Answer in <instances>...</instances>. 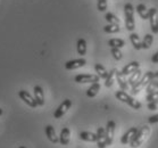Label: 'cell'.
I'll return each mask as SVG.
<instances>
[{"mask_svg":"<svg viewBox=\"0 0 158 148\" xmlns=\"http://www.w3.org/2000/svg\"><path fill=\"white\" fill-rule=\"evenodd\" d=\"M149 132H150L149 126H147V125L142 126L141 129L138 130V132L135 133V136H134V138L132 139V141L130 142V146L132 148L140 147L141 145H142V142H143V141L147 139L148 136H149Z\"/></svg>","mask_w":158,"mask_h":148,"instance_id":"6da1fadb","label":"cell"},{"mask_svg":"<svg viewBox=\"0 0 158 148\" xmlns=\"http://www.w3.org/2000/svg\"><path fill=\"white\" fill-rule=\"evenodd\" d=\"M151 80H154V72H147L144 73V75H142L139 82H137L132 88H131V94L132 95H138L143 88L148 86V83L150 82Z\"/></svg>","mask_w":158,"mask_h":148,"instance_id":"7a4b0ae2","label":"cell"},{"mask_svg":"<svg viewBox=\"0 0 158 148\" xmlns=\"http://www.w3.org/2000/svg\"><path fill=\"white\" fill-rule=\"evenodd\" d=\"M116 98L118 99V100H121L122 103H125V104H127L129 106H131L133 109H140L141 108V104L139 103L138 100H135L133 97H131L129 94H126L124 90H118L116 91L115 94Z\"/></svg>","mask_w":158,"mask_h":148,"instance_id":"3957f363","label":"cell"},{"mask_svg":"<svg viewBox=\"0 0 158 148\" xmlns=\"http://www.w3.org/2000/svg\"><path fill=\"white\" fill-rule=\"evenodd\" d=\"M124 13H125V26L127 31L132 32L135 29V22H134V8L132 4H125L124 6Z\"/></svg>","mask_w":158,"mask_h":148,"instance_id":"277c9868","label":"cell"},{"mask_svg":"<svg viewBox=\"0 0 158 148\" xmlns=\"http://www.w3.org/2000/svg\"><path fill=\"white\" fill-rule=\"evenodd\" d=\"M71 106H72V100H71V99H65V100L58 106V108L55 111L54 117L55 119H61V117L67 113V111L71 108Z\"/></svg>","mask_w":158,"mask_h":148,"instance_id":"5b68a950","label":"cell"},{"mask_svg":"<svg viewBox=\"0 0 158 148\" xmlns=\"http://www.w3.org/2000/svg\"><path fill=\"white\" fill-rule=\"evenodd\" d=\"M100 78L97 74H77L74 78L76 83H96L99 82Z\"/></svg>","mask_w":158,"mask_h":148,"instance_id":"8992f818","label":"cell"},{"mask_svg":"<svg viewBox=\"0 0 158 148\" xmlns=\"http://www.w3.org/2000/svg\"><path fill=\"white\" fill-rule=\"evenodd\" d=\"M18 97L21 98L22 100L24 101L27 106H30V107H32V108H35V107H38V103H36L35 98L32 97V96H31L27 91H25V90L18 91Z\"/></svg>","mask_w":158,"mask_h":148,"instance_id":"52a82bcc","label":"cell"},{"mask_svg":"<svg viewBox=\"0 0 158 148\" xmlns=\"http://www.w3.org/2000/svg\"><path fill=\"white\" fill-rule=\"evenodd\" d=\"M149 23H150V27L152 33L157 34L158 33V16H157V9L156 8H150L149 9Z\"/></svg>","mask_w":158,"mask_h":148,"instance_id":"ba28073f","label":"cell"},{"mask_svg":"<svg viewBox=\"0 0 158 148\" xmlns=\"http://www.w3.org/2000/svg\"><path fill=\"white\" fill-rule=\"evenodd\" d=\"M115 128H116V124L114 121H108L107 126L105 128L106 129V140H107L108 146L113 144L114 134H115Z\"/></svg>","mask_w":158,"mask_h":148,"instance_id":"9c48e42d","label":"cell"},{"mask_svg":"<svg viewBox=\"0 0 158 148\" xmlns=\"http://www.w3.org/2000/svg\"><path fill=\"white\" fill-rule=\"evenodd\" d=\"M97 137H98V140H97L98 148H106L107 147L108 144H107V140H106V129H105V128H102V126L98 128Z\"/></svg>","mask_w":158,"mask_h":148,"instance_id":"30bf717a","label":"cell"},{"mask_svg":"<svg viewBox=\"0 0 158 148\" xmlns=\"http://www.w3.org/2000/svg\"><path fill=\"white\" fill-rule=\"evenodd\" d=\"M85 64H86V61L84 59V58L72 59V61H66V64H65V69L66 70H76V69H80V67H83Z\"/></svg>","mask_w":158,"mask_h":148,"instance_id":"8fae6325","label":"cell"},{"mask_svg":"<svg viewBox=\"0 0 158 148\" xmlns=\"http://www.w3.org/2000/svg\"><path fill=\"white\" fill-rule=\"evenodd\" d=\"M139 69H140V63L139 61H131V63H129L127 65H125L123 67L122 73L125 76H127L130 74H132L133 72H135Z\"/></svg>","mask_w":158,"mask_h":148,"instance_id":"7c38bea8","label":"cell"},{"mask_svg":"<svg viewBox=\"0 0 158 148\" xmlns=\"http://www.w3.org/2000/svg\"><path fill=\"white\" fill-rule=\"evenodd\" d=\"M138 128H135V126H132L131 129H130L127 132H126L124 136H123L122 138H121V142H122L123 145H126V144H130L131 141H132V139L134 138V136H135V133L138 132Z\"/></svg>","mask_w":158,"mask_h":148,"instance_id":"4fadbf2b","label":"cell"},{"mask_svg":"<svg viewBox=\"0 0 158 148\" xmlns=\"http://www.w3.org/2000/svg\"><path fill=\"white\" fill-rule=\"evenodd\" d=\"M71 140V130L69 128H63L60 131V136H59V142L63 146H67Z\"/></svg>","mask_w":158,"mask_h":148,"instance_id":"5bb4252c","label":"cell"},{"mask_svg":"<svg viewBox=\"0 0 158 148\" xmlns=\"http://www.w3.org/2000/svg\"><path fill=\"white\" fill-rule=\"evenodd\" d=\"M34 98H35L38 106H43L44 105V94H43V89L40 86H35L34 89Z\"/></svg>","mask_w":158,"mask_h":148,"instance_id":"9a60e30c","label":"cell"},{"mask_svg":"<svg viewBox=\"0 0 158 148\" xmlns=\"http://www.w3.org/2000/svg\"><path fill=\"white\" fill-rule=\"evenodd\" d=\"M116 81H117V83H118V86L119 88L122 89V90H129L130 86H129V83H127V80L125 79V75L123 74L122 72H118L117 71V73H116Z\"/></svg>","mask_w":158,"mask_h":148,"instance_id":"2e32d148","label":"cell"},{"mask_svg":"<svg viewBox=\"0 0 158 148\" xmlns=\"http://www.w3.org/2000/svg\"><path fill=\"white\" fill-rule=\"evenodd\" d=\"M46 136L49 139V141H51L52 144H57L59 142V137H57L55 128L52 125H47L46 126Z\"/></svg>","mask_w":158,"mask_h":148,"instance_id":"e0dca14e","label":"cell"},{"mask_svg":"<svg viewBox=\"0 0 158 148\" xmlns=\"http://www.w3.org/2000/svg\"><path fill=\"white\" fill-rule=\"evenodd\" d=\"M80 139L84 141H89V142H97L98 137L97 133H92V132H89V131H82L80 133Z\"/></svg>","mask_w":158,"mask_h":148,"instance_id":"ac0fdd59","label":"cell"},{"mask_svg":"<svg viewBox=\"0 0 158 148\" xmlns=\"http://www.w3.org/2000/svg\"><path fill=\"white\" fill-rule=\"evenodd\" d=\"M142 78V72L140 71V69L137 70L135 72H133L132 74H130L129 75V79H127V83H129V86L131 88L137 82H139V80Z\"/></svg>","mask_w":158,"mask_h":148,"instance_id":"d6986e66","label":"cell"},{"mask_svg":"<svg viewBox=\"0 0 158 148\" xmlns=\"http://www.w3.org/2000/svg\"><path fill=\"white\" fill-rule=\"evenodd\" d=\"M130 41H131L132 46L134 47V49H137V50L142 49V41H140V38H139L137 33L132 32L130 34Z\"/></svg>","mask_w":158,"mask_h":148,"instance_id":"ffe728a7","label":"cell"},{"mask_svg":"<svg viewBox=\"0 0 158 148\" xmlns=\"http://www.w3.org/2000/svg\"><path fill=\"white\" fill-rule=\"evenodd\" d=\"M76 50L80 56H84L86 54V41L82 38H80L76 42Z\"/></svg>","mask_w":158,"mask_h":148,"instance_id":"44dd1931","label":"cell"},{"mask_svg":"<svg viewBox=\"0 0 158 148\" xmlns=\"http://www.w3.org/2000/svg\"><path fill=\"white\" fill-rule=\"evenodd\" d=\"M135 9H137V13L142 19H148V17H149V9L143 4H139L135 7Z\"/></svg>","mask_w":158,"mask_h":148,"instance_id":"7402d4cb","label":"cell"},{"mask_svg":"<svg viewBox=\"0 0 158 148\" xmlns=\"http://www.w3.org/2000/svg\"><path fill=\"white\" fill-rule=\"evenodd\" d=\"M99 90H100V84H99L98 82L92 83V84H91V87L86 90V96L90 97V98L96 97V96L98 95V92H99Z\"/></svg>","mask_w":158,"mask_h":148,"instance_id":"603a6c76","label":"cell"},{"mask_svg":"<svg viewBox=\"0 0 158 148\" xmlns=\"http://www.w3.org/2000/svg\"><path fill=\"white\" fill-rule=\"evenodd\" d=\"M116 73H117L116 69H113L110 72H108V76L106 78V82H105V86L107 88H110L114 84V81L116 79Z\"/></svg>","mask_w":158,"mask_h":148,"instance_id":"cb8c5ba5","label":"cell"},{"mask_svg":"<svg viewBox=\"0 0 158 148\" xmlns=\"http://www.w3.org/2000/svg\"><path fill=\"white\" fill-rule=\"evenodd\" d=\"M94 70H96V73H97V75L100 78V79H106L108 76V72L107 70L105 69V66H102L101 64H96L94 65Z\"/></svg>","mask_w":158,"mask_h":148,"instance_id":"d4e9b609","label":"cell"},{"mask_svg":"<svg viewBox=\"0 0 158 148\" xmlns=\"http://www.w3.org/2000/svg\"><path fill=\"white\" fill-rule=\"evenodd\" d=\"M154 42V36L147 33L144 36L143 40H142V49H149L151 47V44Z\"/></svg>","mask_w":158,"mask_h":148,"instance_id":"484cf974","label":"cell"},{"mask_svg":"<svg viewBox=\"0 0 158 148\" xmlns=\"http://www.w3.org/2000/svg\"><path fill=\"white\" fill-rule=\"evenodd\" d=\"M108 44L110 46V48H122L125 46V41L122 39H117V38H115V39L109 40V41H108Z\"/></svg>","mask_w":158,"mask_h":148,"instance_id":"4316f807","label":"cell"},{"mask_svg":"<svg viewBox=\"0 0 158 148\" xmlns=\"http://www.w3.org/2000/svg\"><path fill=\"white\" fill-rule=\"evenodd\" d=\"M105 19H106L109 24H117V25H119V18L117 17L116 15L113 14V13H106Z\"/></svg>","mask_w":158,"mask_h":148,"instance_id":"83f0119b","label":"cell"},{"mask_svg":"<svg viewBox=\"0 0 158 148\" xmlns=\"http://www.w3.org/2000/svg\"><path fill=\"white\" fill-rule=\"evenodd\" d=\"M121 31V27L117 24H108V25L104 26V32L106 33H118Z\"/></svg>","mask_w":158,"mask_h":148,"instance_id":"f1b7e54d","label":"cell"},{"mask_svg":"<svg viewBox=\"0 0 158 148\" xmlns=\"http://www.w3.org/2000/svg\"><path fill=\"white\" fill-rule=\"evenodd\" d=\"M146 90H147V94H151L154 91H157V80H151L150 82L148 83L147 87H146Z\"/></svg>","mask_w":158,"mask_h":148,"instance_id":"f546056e","label":"cell"},{"mask_svg":"<svg viewBox=\"0 0 158 148\" xmlns=\"http://www.w3.org/2000/svg\"><path fill=\"white\" fill-rule=\"evenodd\" d=\"M110 54L116 61H119V59H122V57H123V54L119 48H110Z\"/></svg>","mask_w":158,"mask_h":148,"instance_id":"4dcf8cb0","label":"cell"},{"mask_svg":"<svg viewBox=\"0 0 158 148\" xmlns=\"http://www.w3.org/2000/svg\"><path fill=\"white\" fill-rule=\"evenodd\" d=\"M97 7H98V11H101V13L106 11V9H107V0H98Z\"/></svg>","mask_w":158,"mask_h":148,"instance_id":"1f68e13d","label":"cell"},{"mask_svg":"<svg viewBox=\"0 0 158 148\" xmlns=\"http://www.w3.org/2000/svg\"><path fill=\"white\" fill-rule=\"evenodd\" d=\"M146 99H147L148 103H149V101H152V100H157L158 99V90L154 91V92H151V94H147Z\"/></svg>","mask_w":158,"mask_h":148,"instance_id":"d6a6232c","label":"cell"},{"mask_svg":"<svg viewBox=\"0 0 158 148\" xmlns=\"http://www.w3.org/2000/svg\"><path fill=\"white\" fill-rule=\"evenodd\" d=\"M147 108L150 109V111H155V109H158V99H157V100L149 101V103L147 104Z\"/></svg>","mask_w":158,"mask_h":148,"instance_id":"836d02e7","label":"cell"},{"mask_svg":"<svg viewBox=\"0 0 158 148\" xmlns=\"http://www.w3.org/2000/svg\"><path fill=\"white\" fill-rule=\"evenodd\" d=\"M149 123H151V124H155V123H158V114H156V115H152L149 117Z\"/></svg>","mask_w":158,"mask_h":148,"instance_id":"e575fe53","label":"cell"},{"mask_svg":"<svg viewBox=\"0 0 158 148\" xmlns=\"http://www.w3.org/2000/svg\"><path fill=\"white\" fill-rule=\"evenodd\" d=\"M151 61H152L154 64H158V51H156V53L152 55V57H151Z\"/></svg>","mask_w":158,"mask_h":148,"instance_id":"d590c367","label":"cell"},{"mask_svg":"<svg viewBox=\"0 0 158 148\" xmlns=\"http://www.w3.org/2000/svg\"><path fill=\"white\" fill-rule=\"evenodd\" d=\"M2 113H4V111H2V108H0V116L2 115Z\"/></svg>","mask_w":158,"mask_h":148,"instance_id":"8d00e7d4","label":"cell"},{"mask_svg":"<svg viewBox=\"0 0 158 148\" xmlns=\"http://www.w3.org/2000/svg\"><path fill=\"white\" fill-rule=\"evenodd\" d=\"M18 148H26L25 146H21V147H18Z\"/></svg>","mask_w":158,"mask_h":148,"instance_id":"74e56055","label":"cell"},{"mask_svg":"<svg viewBox=\"0 0 158 148\" xmlns=\"http://www.w3.org/2000/svg\"><path fill=\"white\" fill-rule=\"evenodd\" d=\"M157 88H158V81H157Z\"/></svg>","mask_w":158,"mask_h":148,"instance_id":"f35d334b","label":"cell"}]
</instances>
